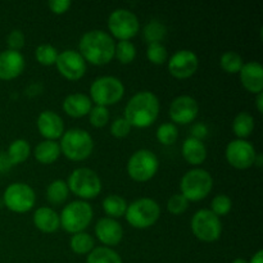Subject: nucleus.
<instances>
[{"instance_id": "1", "label": "nucleus", "mask_w": 263, "mask_h": 263, "mask_svg": "<svg viewBox=\"0 0 263 263\" xmlns=\"http://www.w3.org/2000/svg\"><path fill=\"white\" fill-rule=\"evenodd\" d=\"M116 43L112 36L103 30H91L80 39L79 53L85 62L94 66H104L115 58Z\"/></svg>"}, {"instance_id": "2", "label": "nucleus", "mask_w": 263, "mask_h": 263, "mask_svg": "<svg viewBox=\"0 0 263 263\" xmlns=\"http://www.w3.org/2000/svg\"><path fill=\"white\" fill-rule=\"evenodd\" d=\"M159 115V100L154 92H136L125 107V120L131 127L146 128L153 125Z\"/></svg>"}, {"instance_id": "3", "label": "nucleus", "mask_w": 263, "mask_h": 263, "mask_svg": "<svg viewBox=\"0 0 263 263\" xmlns=\"http://www.w3.org/2000/svg\"><path fill=\"white\" fill-rule=\"evenodd\" d=\"M61 153L71 161H85L91 156L94 151V140L86 130L82 128H69L62 135Z\"/></svg>"}, {"instance_id": "4", "label": "nucleus", "mask_w": 263, "mask_h": 263, "mask_svg": "<svg viewBox=\"0 0 263 263\" xmlns=\"http://www.w3.org/2000/svg\"><path fill=\"white\" fill-rule=\"evenodd\" d=\"M213 189L212 175L203 168H192L180 181L181 194L189 202H199L210 195Z\"/></svg>"}, {"instance_id": "5", "label": "nucleus", "mask_w": 263, "mask_h": 263, "mask_svg": "<svg viewBox=\"0 0 263 263\" xmlns=\"http://www.w3.org/2000/svg\"><path fill=\"white\" fill-rule=\"evenodd\" d=\"M69 192L84 200L94 199L102 192V180L91 168L80 167L73 170L67 181Z\"/></svg>"}, {"instance_id": "6", "label": "nucleus", "mask_w": 263, "mask_h": 263, "mask_svg": "<svg viewBox=\"0 0 263 263\" xmlns=\"http://www.w3.org/2000/svg\"><path fill=\"white\" fill-rule=\"evenodd\" d=\"M94 211L85 200H73L62 210L59 215L61 226L69 234L82 233L91 223Z\"/></svg>"}, {"instance_id": "7", "label": "nucleus", "mask_w": 263, "mask_h": 263, "mask_svg": "<svg viewBox=\"0 0 263 263\" xmlns=\"http://www.w3.org/2000/svg\"><path fill=\"white\" fill-rule=\"evenodd\" d=\"M126 221L134 229H148L161 217V207L151 198H140L127 205Z\"/></svg>"}, {"instance_id": "8", "label": "nucleus", "mask_w": 263, "mask_h": 263, "mask_svg": "<svg viewBox=\"0 0 263 263\" xmlns=\"http://www.w3.org/2000/svg\"><path fill=\"white\" fill-rule=\"evenodd\" d=\"M125 94L122 81L115 76H102L92 81L90 86V99L95 105L108 107L120 102Z\"/></svg>"}, {"instance_id": "9", "label": "nucleus", "mask_w": 263, "mask_h": 263, "mask_svg": "<svg viewBox=\"0 0 263 263\" xmlns=\"http://www.w3.org/2000/svg\"><path fill=\"white\" fill-rule=\"evenodd\" d=\"M158 168V157L149 149H139L131 154L127 162L128 176L138 182H145L153 179Z\"/></svg>"}, {"instance_id": "10", "label": "nucleus", "mask_w": 263, "mask_h": 263, "mask_svg": "<svg viewBox=\"0 0 263 263\" xmlns=\"http://www.w3.org/2000/svg\"><path fill=\"white\" fill-rule=\"evenodd\" d=\"M190 226L197 239L205 243L218 240L222 233V223L220 217H217L211 210H199L195 212Z\"/></svg>"}, {"instance_id": "11", "label": "nucleus", "mask_w": 263, "mask_h": 263, "mask_svg": "<svg viewBox=\"0 0 263 263\" xmlns=\"http://www.w3.org/2000/svg\"><path fill=\"white\" fill-rule=\"evenodd\" d=\"M108 28L118 40H130L138 35L140 23L134 12L126 8H118L109 14Z\"/></svg>"}, {"instance_id": "12", "label": "nucleus", "mask_w": 263, "mask_h": 263, "mask_svg": "<svg viewBox=\"0 0 263 263\" xmlns=\"http://www.w3.org/2000/svg\"><path fill=\"white\" fill-rule=\"evenodd\" d=\"M4 204L12 212L26 213L33 208L36 194L30 185L25 182H13L4 192Z\"/></svg>"}, {"instance_id": "13", "label": "nucleus", "mask_w": 263, "mask_h": 263, "mask_svg": "<svg viewBox=\"0 0 263 263\" xmlns=\"http://www.w3.org/2000/svg\"><path fill=\"white\" fill-rule=\"evenodd\" d=\"M55 66L59 73L71 81H77V80L82 79L87 67L81 54L73 49L61 51L57 58Z\"/></svg>"}, {"instance_id": "14", "label": "nucleus", "mask_w": 263, "mask_h": 263, "mask_svg": "<svg viewBox=\"0 0 263 263\" xmlns=\"http://www.w3.org/2000/svg\"><path fill=\"white\" fill-rule=\"evenodd\" d=\"M256 156L257 153L253 144L247 140L236 139V140L230 141L226 146V159L234 168H249L254 164Z\"/></svg>"}, {"instance_id": "15", "label": "nucleus", "mask_w": 263, "mask_h": 263, "mask_svg": "<svg viewBox=\"0 0 263 263\" xmlns=\"http://www.w3.org/2000/svg\"><path fill=\"white\" fill-rule=\"evenodd\" d=\"M199 67L198 55L192 50L182 49L172 54L168 59V71L174 77L180 80L189 79L197 72Z\"/></svg>"}, {"instance_id": "16", "label": "nucleus", "mask_w": 263, "mask_h": 263, "mask_svg": "<svg viewBox=\"0 0 263 263\" xmlns=\"http://www.w3.org/2000/svg\"><path fill=\"white\" fill-rule=\"evenodd\" d=\"M199 113V104L190 95H180L172 100L168 115L175 123L187 125L197 118Z\"/></svg>"}, {"instance_id": "17", "label": "nucleus", "mask_w": 263, "mask_h": 263, "mask_svg": "<svg viewBox=\"0 0 263 263\" xmlns=\"http://www.w3.org/2000/svg\"><path fill=\"white\" fill-rule=\"evenodd\" d=\"M95 235L99 239L100 243L109 248L121 243L123 238V228L117 220L102 217L95 225Z\"/></svg>"}, {"instance_id": "18", "label": "nucleus", "mask_w": 263, "mask_h": 263, "mask_svg": "<svg viewBox=\"0 0 263 263\" xmlns=\"http://www.w3.org/2000/svg\"><path fill=\"white\" fill-rule=\"evenodd\" d=\"M37 130L45 140H54L62 138L64 134V122L58 113L53 110H44L37 117Z\"/></svg>"}, {"instance_id": "19", "label": "nucleus", "mask_w": 263, "mask_h": 263, "mask_svg": "<svg viewBox=\"0 0 263 263\" xmlns=\"http://www.w3.org/2000/svg\"><path fill=\"white\" fill-rule=\"evenodd\" d=\"M25 58L17 50H4L0 53V80H13L25 69Z\"/></svg>"}, {"instance_id": "20", "label": "nucleus", "mask_w": 263, "mask_h": 263, "mask_svg": "<svg viewBox=\"0 0 263 263\" xmlns=\"http://www.w3.org/2000/svg\"><path fill=\"white\" fill-rule=\"evenodd\" d=\"M241 85L248 91L259 94L263 90V67L259 62H247L239 72Z\"/></svg>"}, {"instance_id": "21", "label": "nucleus", "mask_w": 263, "mask_h": 263, "mask_svg": "<svg viewBox=\"0 0 263 263\" xmlns=\"http://www.w3.org/2000/svg\"><path fill=\"white\" fill-rule=\"evenodd\" d=\"M62 107H63L64 112L71 117L81 118L89 115L92 108V102L89 95L84 94V92H73L64 98Z\"/></svg>"}, {"instance_id": "22", "label": "nucleus", "mask_w": 263, "mask_h": 263, "mask_svg": "<svg viewBox=\"0 0 263 263\" xmlns=\"http://www.w3.org/2000/svg\"><path fill=\"white\" fill-rule=\"evenodd\" d=\"M33 225L41 233L51 234L55 233L61 228L59 215L50 207H40L33 213Z\"/></svg>"}, {"instance_id": "23", "label": "nucleus", "mask_w": 263, "mask_h": 263, "mask_svg": "<svg viewBox=\"0 0 263 263\" xmlns=\"http://www.w3.org/2000/svg\"><path fill=\"white\" fill-rule=\"evenodd\" d=\"M181 153L185 161L193 166L202 164L207 158V148L203 144V141L192 138V136L184 140L181 146Z\"/></svg>"}, {"instance_id": "24", "label": "nucleus", "mask_w": 263, "mask_h": 263, "mask_svg": "<svg viewBox=\"0 0 263 263\" xmlns=\"http://www.w3.org/2000/svg\"><path fill=\"white\" fill-rule=\"evenodd\" d=\"M61 146L54 140H44L33 149V156L36 161L43 164H51L61 156Z\"/></svg>"}, {"instance_id": "25", "label": "nucleus", "mask_w": 263, "mask_h": 263, "mask_svg": "<svg viewBox=\"0 0 263 263\" xmlns=\"http://www.w3.org/2000/svg\"><path fill=\"white\" fill-rule=\"evenodd\" d=\"M102 205L103 211L107 215V217L116 220V218H120L122 216H125L128 204L125 198L120 197L117 194H110L104 198Z\"/></svg>"}, {"instance_id": "26", "label": "nucleus", "mask_w": 263, "mask_h": 263, "mask_svg": "<svg viewBox=\"0 0 263 263\" xmlns=\"http://www.w3.org/2000/svg\"><path fill=\"white\" fill-rule=\"evenodd\" d=\"M254 130V118L251 113L240 112L233 121V131L238 139L246 140Z\"/></svg>"}, {"instance_id": "27", "label": "nucleus", "mask_w": 263, "mask_h": 263, "mask_svg": "<svg viewBox=\"0 0 263 263\" xmlns=\"http://www.w3.org/2000/svg\"><path fill=\"white\" fill-rule=\"evenodd\" d=\"M30 153L31 148L28 141L25 140V139H17V140L12 141V144L9 145L7 156L9 158L10 164L14 166V164L23 163L30 157Z\"/></svg>"}, {"instance_id": "28", "label": "nucleus", "mask_w": 263, "mask_h": 263, "mask_svg": "<svg viewBox=\"0 0 263 263\" xmlns=\"http://www.w3.org/2000/svg\"><path fill=\"white\" fill-rule=\"evenodd\" d=\"M68 186L63 180H54L46 187V199L54 205H61L68 198Z\"/></svg>"}, {"instance_id": "29", "label": "nucleus", "mask_w": 263, "mask_h": 263, "mask_svg": "<svg viewBox=\"0 0 263 263\" xmlns=\"http://www.w3.org/2000/svg\"><path fill=\"white\" fill-rule=\"evenodd\" d=\"M86 263H122L120 254L108 247H98L89 253Z\"/></svg>"}, {"instance_id": "30", "label": "nucleus", "mask_w": 263, "mask_h": 263, "mask_svg": "<svg viewBox=\"0 0 263 263\" xmlns=\"http://www.w3.org/2000/svg\"><path fill=\"white\" fill-rule=\"evenodd\" d=\"M69 246H71V249L76 254H89L94 249L95 241L90 234L82 231V233H77L72 235L71 240H69Z\"/></svg>"}, {"instance_id": "31", "label": "nucleus", "mask_w": 263, "mask_h": 263, "mask_svg": "<svg viewBox=\"0 0 263 263\" xmlns=\"http://www.w3.org/2000/svg\"><path fill=\"white\" fill-rule=\"evenodd\" d=\"M166 26L157 20L151 21L149 23H146V26L143 30V36L148 44L162 43V40L166 37Z\"/></svg>"}, {"instance_id": "32", "label": "nucleus", "mask_w": 263, "mask_h": 263, "mask_svg": "<svg viewBox=\"0 0 263 263\" xmlns=\"http://www.w3.org/2000/svg\"><path fill=\"white\" fill-rule=\"evenodd\" d=\"M243 64V57L236 51H225L220 58L221 68L228 73H239Z\"/></svg>"}, {"instance_id": "33", "label": "nucleus", "mask_w": 263, "mask_h": 263, "mask_svg": "<svg viewBox=\"0 0 263 263\" xmlns=\"http://www.w3.org/2000/svg\"><path fill=\"white\" fill-rule=\"evenodd\" d=\"M115 57L122 64H128L135 59L136 48L130 40H121L116 44Z\"/></svg>"}, {"instance_id": "34", "label": "nucleus", "mask_w": 263, "mask_h": 263, "mask_svg": "<svg viewBox=\"0 0 263 263\" xmlns=\"http://www.w3.org/2000/svg\"><path fill=\"white\" fill-rule=\"evenodd\" d=\"M157 140L163 145H172L179 138V130L176 125L171 122H164L157 128Z\"/></svg>"}, {"instance_id": "35", "label": "nucleus", "mask_w": 263, "mask_h": 263, "mask_svg": "<svg viewBox=\"0 0 263 263\" xmlns=\"http://www.w3.org/2000/svg\"><path fill=\"white\" fill-rule=\"evenodd\" d=\"M58 54V50L50 44H41L35 50L36 59L43 66H53V64H55Z\"/></svg>"}, {"instance_id": "36", "label": "nucleus", "mask_w": 263, "mask_h": 263, "mask_svg": "<svg viewBox=\"0 0 263 263\" xmlns=\"http://www.w3.org/2000/svg\"><path fill=\"white\" fill-rule=\"evenodd\" d=\"M146 58H148L149 62H152L153 64H157V66H161V64L166 63L167 59H168V53H167L166 46L162 43L148 44V48H146Z\"/></svg>"}, {"instance_id": "37", "label": "nucleus", "mask_w": 263, "mask_h": 263, "mask_svg": "<svg viewBox=\"0 0 263 263\" xmlns=\"http://www.w3.org/2000/svg\"><path fill=\"white\" fill-rule=\"evenodd\" d=\"M233 208V200L229 195L226 194H218L216 195L211 203V211L215 213L217 217L221 216H226Z\"/></svg>"}, {"instance_id": "38", "label": "nucleus", "mask_w": 263, "mask_h": 263, "mask_svg": "<svg viewBox=\"0 0 263 263\" xmlns=\"http://www.w3.org/2000/svg\"><path fill=\"white\" fill-rule=\"evenodd\" d=\"M89 120L94 127H104L108 121H109V110H108L107 107L95 105L89 112Z\"/></svg>"}, {"instance_id": "39", "label": "nucleus", "mask_w": 263, "mask_h": 263, "mask_svg": "<svg viewBox=\"0 0 263 263\" xmlns=\"http://www.w3.org/2000/svg\"><path fill=\"white\" fill-rule=\"evenodd\" d=\"M189 207V200L182 194H174L171 195L167 200V211L172 215H181Z\"/></svg>"}, {"instance_id": "40", "label": "nucleus", "mask_w": 263, "mask_h": 263, "mask_svg": "<svg viewBox=\"0 0 263 263\" xmlns=\"http://www.w3.org/2000/svg\"><path fill=\"white\" fill-rule=\"evenodd\" d=\"M130 131H131V126L130 123L125 120V117L116 118V120L112 122V125H110V134L117 139L126 138V136L130 134Z\"/></svg>"}, {"instance_id": "41", "label": "nucleus", "mask_w": 263, "mask_h": 263, "mask_svg": "<svg viewBox=\"0 0 263 263\" xmlns=\"http://www.w3.org/2000/svg\"><path fill=\"white\" fill-rule=\"evenodd\" d=\"M25 33L21 30H13L10 31L9 35L7 37L8 46H9L10 50H17L20 51V49H22L25 46Z\"/></svg>"}, {"instance_id": "42", "label": "nucleus", "mask_w": 263, "mask_h": 263, "mask_svg": "<svg viewBox=\"0 0 263 263\" xmlns=\"http://www.w3.org/2000/svg\"><path fill=\"white\" fill-rule=\"evenodd\" d=\"M72 3L69 0H50L48 2L49 9L55 14H63L71 8Z\"/></svg>"}, {"instance_id": "43", "label": "nucleus", "mask_w": 263, "mask_h": 263, "mask_svg": "<svg viewBox=\"0 0 263 263\" xmlns=\"http://www.w3.org/2000/svg\"><path fill=\"white\" fill-rule=\"evenodd\" d=\"M208 128L204 123H197L192 127V138L198 139V140H202L207 136Z\"/></svg>"}, {"instance_id": "44", "label": "nucleus", "mask_w": 263, "mask_h": 263, "mask_svg": "<svg viewBox=\"0 0 263 263\" xmlns=\"http://www.w3.org/2000/svg\"><path fill=\"white\" fill-rule=\"evenodd\" d=\"M10 167H12V164H10V161H9V158H8L7 153H4V152H0V172L8 171Z\"/></svg>"}, {"instance_id": "45", "label": "nucleus", "mask_w": 263, "mask_h": 263, "mask_svg": "<svg viewBox=\"0 0 263 263\" xmlns=\"http://www.w3.org/2000/svg\"><path fill=\"white\" fill-rule=\"evenodd\" d=\"M248 263H263V251H258L256 254H253Z\"/></svg>"}, {"instance_id": "46", "label": "nucleus", "mask_w": 263, "mask_h": 263, "mask_svg": "<svg viewBox=\"0 0 263 263\" xmlns=\"http://www.w3.org/2000/svg\"><path fill=\"white\" fill-rule=\"evenodd\" d=\"M256 105H257V109H258V112L262 113L263 112V94H262V92L257 94Z\"/></svg>"}, {"instance_id": "47", "label": "nucleus", "mask_w": 263, "mask_h": 263, "mask_svg": "<svg viewBox=\"0 0 263 263\" xmlns=\"http://www.w3.org/2000/svg\"><path fill=\"white\" fill-rule=\"evenodd\" d=\"M262 154H257L256 156V161H254V164H256V166H258V167H261L262 166Z\"/></svg>"}, {"instance_id": "48", "label": "nucleus", "mask_w": 263, "mask_h": 263, "mask_svg": "<svg viewBox=\"0 0 263 263\" xmlns=\"http://www.w3.org/2000/svg\"><path fill=\"white\" fill-rule=\"evenodd\" d=\"M233 263H248V261H246L244 258H236V259H234Z\"/></svg>"}]
</instances>
